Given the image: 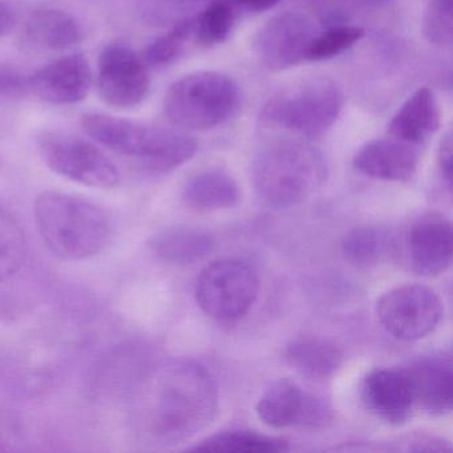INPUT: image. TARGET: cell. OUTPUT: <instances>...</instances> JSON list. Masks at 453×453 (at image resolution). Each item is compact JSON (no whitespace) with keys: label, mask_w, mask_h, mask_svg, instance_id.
Segmentation results:
<instances>
[{"label":"cell","mask_w":453,"mask_h":453,"mask_svg":"<svg viewBox=\"0 0 453 453\" xmlns=\"http://www.w3.org/2000/svg\"><path fill=\"white\" fill-rule=\"evenodd\" d=\"M219 391L208 370L173 362L156 370L134 400V421L147 441L174 444L205 428L217 413Z\"/></svg>","instance_id":"cell-1"},{"label":"cell","mask_w":453,"mask_h":453,"mask_svg":"<svg viewBox=\"0 0 453 453\" xmlns=\"http://www.w3.org/2000/svg\"><path fill=\"white\" fill-rule=\"evenodd\" d=\"M34 213L42 240L65 261L97 256L112 235L107 211L81 196L47 190L36 198Z\"/></svg>","instance_id":"cell-2"},{"label":"cell","mask_w":453,"mask_h":453,"mask_svg":"<svg viewBox=\"0 0 453 453\" xmlns=\"http://www.w3.org/2000/svg\"><path fill=\"white\" fill-rule=\"evenodd\" d=\"M253 184L270 208L288 209L314 195L327 177L325 160L315 148L280 140L259 150L253 161Z\"/></svg>","instance_id":"cell-3"},{"label":"cell","mask_w":453,"mask_h":453,"mask_svg":"<svg viewBox=\"0 0 453 453\" xmlns=\"http://www.w3.org/2000/svg\"><path fill=\"white\" fill-rule=\"evenodd\" d=\"M81 126L89 137L126 157L140 161L153 172H169L195 157V139L160 127L147 126L103 113H88Z\"/></svg>","instance_id":"cell-4"},{"label":"cell","mask_w":453,"mask_h":453,"mask_svg":"<svg viewBox=\"0 0 453 453\" xmlns=\"http://www.w3.org/2000/svg\"><path fill=\"white\" fill-rule=\"evenodd\" d=\"M343 105V91L335 81L306 79L273 95L262 108L261 120L266 126L315 139L336 123Z\"/></svg>","instance_id":"cell-5"},{"label":"cell","mask_w":453,"mask_h":453,"mask_svg":"<svg viewBox=\"0 0 453 453\" xmlns=\"http://www.w3.org/2000/svg\"><path fill=\"white\" fill-rule=\"evenodd\" d=\"M240 100V88L232 78L205 71L174 81L165 94L164 111L177 128L209 131L226 123Z\"/></svg>","instance_id":"cell-6"},{"label":"cell","mask_w":453,"mask_h":453,"mask_svg":"<svg viewBox=\"0 0 453 453\" xmlns=\"http://www.w3.org/2000/svg\"><path fill=\"white\" fill-rule=\"evenodd\" d=\"M259 280L238 258L211 262L196 280L195 296L200 309L213 319L229 322L245 317L256 303Z\"/></svg>","instance_id":"cell-7"},{"label":"cell","mask_w":453,"mask_h":453,"mask_svg":"<svg viewBox=\"0 0 453 453\" xmlns=\"http://www.w3.org/2000/svg\"><path fill=\"white\" fill-rule=\"evenodd\" d=\"M42 160L55 173L97 189H112L120 182L115 164L95 145L59 132H47L38 140Z\"/></svg>","instance_id":"cell-8"},{"label":"cell","mask_w":453,"mask_h":453,"mask_svg":"<svg viewBox=\"0 0 453 453\" xmlns=\"http://www.w3.org/2000/svg\"><path fill=\"white\" fill-rule=\"evenodd\" d=\"M442 312L441 299L424 285L392 288L376 303V314L384 330L404 342L420 341L434 333Z\"/></svg>","instance_id":"cell-9"},{"label":"cell","mask_w":453,"mask_h":453,"mask_svg":"<svg viewBox=\"0 0 453 453\" xmlns=\"http://www.w3.org/2000/svg\"><path fill=\"white\" fill-rule=\"evenodd\" d=\"M256 412L273 428H323L334 418L327 400L303 391L290 379H280L273 383L257 403Z\"/></svg>","instance_id":"cell-10"},{"label":"cell","mask_w":453,"mask_h":453,"mask_svg":"<svg viewBox=\"0 0 453 453\" xmlns=\"http://www.w3.org/2000/svg\"><path fill=\"white\" fill-rule=\"evenodd\" d=\"M317 35L314 23L299 12H282L265 23L254 39V49L265 67L283 71L306 60L307 49Z\"/></svg>","instance_id":"cell-11"},{"label":"cell","mask_w":453,"mask_h":453,"mask_svg":"<svg viewBox=\"0 0 453 453\" xmlns=\"http://www.w3.org/2000/svg\"><path fill=\"white\" fill-rule=\"evenodd\" d=\"M97 87L107 104L116 108L136 107L150 92L147 65L129 47L123 44L107 47L99 60Z\"/></svg>","instance_id":"cell-12"},{"label":"cell","mask_w":453,"mask_h":453,"mask_svg":"<svg viewBox=\"0 0 453 453\" xmlns=\"http://www.w3.org/2000/svg\"><path fill=\"white\" fill-rule=\"evenodd\" d=\"M405 253L411 270L423 277H434L452 265L453 230L447 217L437 211L413 219L405 237Z\"/></svg>","instance_id":"cell-13"},{"label":"cell","mask_w":453,"mask_h":453,"mask_svg":"<svg viewBox=\"0 0 453 453\" xmlns=\"http://www.w3.org/2000/svg\"><path fill=\"white\" fill-rule=\"evenodd\" d=\"M411 384L415 407L429 415L453 408V362L448 352L424 355L402 368Z\"/></svg>","instance_id":"cell-14"},{"label":"cell","mask_w":453,"mask_h":453,"mask_svg":"<svg viewBox=\"0 0 453 453\" xmlns=\"http://www.w3.org/2000/svg\"><path fill=\"white\" fill-rule=\"evenodd\" d=\"M34 94L52 105L83 102L92 87V71L84 55L59 58L28 79Z\"/></svg>","instance_id":"cell-15"},{"label":"cell","mask_w":453,"mask_h":453,"mask_svg":"<svg viewBox=\"0 0 453 453\" xmlns=\"http://www.w3.org/2000/svg\"><path fill=\"white\" fill-rule=\"evenodd\" d=\"M362 400L368 411L381 420L403 424L415 408L412 389L404 371L378 368L362 383Z\"/></svg>","instance_id":"cell-16"},{"label":"cell","mask_w":453,"mask_h":453,"mask_svg":"<svg viewBox=\"0 0 453 453\" xmlns=\"http://www.w3.org/2000/svg\"><path fill=\"white\" fill-rule=\"evenodd\" d=\"M354 166L371 179L407 182L418 171V153L413 145L394 137L372 140L357 150Z\"/></svg>","instance_id":"cell-17"},{"label":"cell","mask_w":453,"mask_h":453,"mask_svg":"<svg viewBox=\"0 0 453 453\" xmlns=\"http://www.w3.org/2000/svg\"><path fill=\"white\" fill-rule=\"evenodd\" d=\"M440 128V108L431 89L423 87L411 95L397 110L388 126V134L399 142L421 145Z\"/></svg>","instance_id":"cell-18"},{"label":"cell","mask_w":453,"mask_h":453,"mask_svg":"<svg viewBox=\"0 0 453 453\" xmlns=\"http://www.w3.org/2000/svg\"><path fill=\"white\" fill-rule=\"evenodd\" d=\"M285 360L302 376L327 379L338 372L343 363V354L327 339L299 336L286 346Z\"/></svg>","instance_id":"cell-19"},{"label":"cell","mask_w":453,"mask_h":453,"mask_svg":"<svg viewBox=\"0 0 453 453\" xmlns=\"http://www.w3.org/2000/svg\"><path fill=\"white\" fill-rule=\"evenodd\" d=\"M150 248L158 258L173 265H192L205 259L216 248L213 235L190 227H171L156 233Z\"/></svg>","instance_id":"cell-20"},{"label":"cell","mask_w":453,"mask_h":453,"mask_svg":"<svg viewBox=\"0 0 453 453\" xmlns=\"http://www.w3.org/2000/svg\"><path fill=\"white\" fill-rule=\"evenodd\" d=\"M241 192L235 180L219 169L201 172L185 185L182 200L196 211H219L234 208Z\"/></svg>","instance_id":"cell-21"},{"label":"cell","mask_w":453,"mask_h":453,"mask_svg":"<svg viewBox=\"0 0 453 453\" xmlns=\"http://www.w3.org/2000/svg\"><path fill=\"white\" fill-rule=\"evenodd\" d=\"M27 38L47 50H65L84 39L81 23L62 10L47 9L31 14L26 25Z\"/></svg>","instance_id":"cell-22"},{"label":"cell","mask_w":453,"mask_h":453,"mask_svg":"<svg viewBox=\"0 0 453 453\" xmlns=\"http://www.w3.org/2000/svg\"><path fill=\"white\" fill-rule=\"evenodd\" d=\"M395 251V240L388 230L379 226H359L342 242V253L349 264L371 267L388 258Z\"/></svg>","instance_id":"cell-23"},{"label":"cell","mask_w":453,"mask_h":453,"mask_svg":"<svg viewBox=\"0 0 453 453\" xmlns=\"http://www.w3.org/2000/svg\"><path fill=\"white\" fill-rule=\"evenodd\" d=\"M288 449V440L246 429H232L206 437L189 450L195 452L277 453Z\"/></svg>","instance_id":"cell-24"},{"label":"cell","mask_w":453,"mask_h":453,"mask_svg":"<svg viewBox=\"0 0 453 453\" xmlns=\"http://www.w3.org/2000/svg\"><path fill=\"white\" fill-rule=\"evenodd\" d=\"M27 258V240L20 225L0 211V282L17 274Z\"/></svg>","instance_id":"cell-25"},{"label":"cell","mask_w":453,"mask_h":453,"mask_svg":"<svg viewBox=\"0 0 453 453\" xmlns=\"http://www.w3.org/2000/svg\"><path fill=\"white\" fill-rule=\"evenodd\" d=\"M234 25V12L227 2H216L198 15L193 26V35L203 46L221 44L230 35Z\"/></svg>","instance_id":"cell-26"},{"label":"cell","mask_w":453,"mask_h":453,"mask_svg":"<svg viewBox=\"0 0 453 453\" xmlns=\"http://www.w3.org/2000/svg\"><path fill=\"white\" fill-rule=\"evenodd\" d=\"M365 36V30L357 26H338L320 35H315L307 49L306 60L322 62L343 54L347 50L359 43Z\"/></svg>","instance_id":"cell-27"},{"label":"cell","mask_w":453,"mask_h":453,"mask_svg":"<svg viewBox=\"0 0 453 453\" xmlns=\"http://www.w3.org/2000/svg\"><path fill=\"white\" fill-rule=\"evenodd\" d=\"M423 34L424 38L434 46H452L453 0H426Z\"/></svg>","instance_id":"cell-28"},{"label":"cell","mask_w":453,"mask_h":453,"mask_svg":"<svg viewBox=\"0 0 453 453\" xmlns=\"http://www.w3.org/2000/svg\"><path fill=\"white\" fill-rule=\"evenodd\" d=\"M193 26L195 20L181 22L171 33L156 39L145 51V62L155 67H163L179 59L184 52L185 43L193 35Z\"/></svg>","instance_id":"cell-29"},{"label":"cell","mask_w":453,"mask_h":453,"mask_svg":"<svg viewBox=\"0 0 453 453\" xmlns=\"http://www.w3.org/2000/svg\"><path fill=\"white\" fill-rule=\"evenodd\" d=\"M440 173L447 184L448 190L452 192L453 187V142L452 134L448 132L440 142L439 156H437Z\"/></svg>","instance_id":"cell-30"},{"label":"cell","mask_w":453,"mask_h":453,"mask_svg":"<svg viewBox=\"0 0 453 453\" xmlns=\"http://www.w3.org/2000/svg\"><path fill=\"white\" fill-rule=\"evenodd\" d=\"M30 88L28 79L10 68H0V97L17 96Z\"/></svg>","instance_id":"cell-31"},{"label":"cell","mask_w":453,"mask_h":453,"mask_svg":"<svg viewBox=\"0 0 453 453\" xmlns=\"http://www.w3.org/2000/svg\"><path fill=\"white\" fill-rule=\"evenodd\" d=\"M227 4L248 12H264L272 10L278 0H227Z\"/></svg>","instance_id":"cell-32"},{"label":"cell","mask_w":453,"mask_h":453,"mask_svg":"<svg viewBox=\"0 0 453 453\" xmlns=\"http://www.w3.org/2000/svg\"><path fill=\"white\" fill-rule=\"evenodd\" d=\"M15 15L9 4L0 2V36L6 35L14 27Z\"/></svg>","instance_id":"cell-33"}]
</instances>
